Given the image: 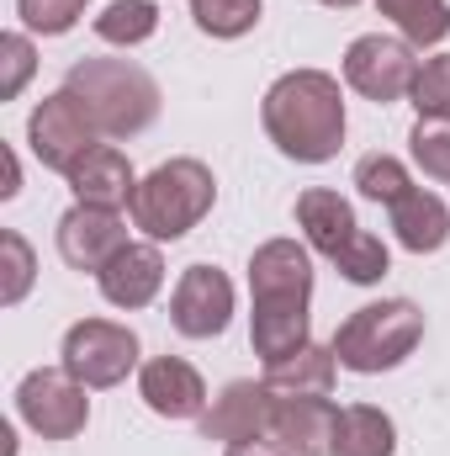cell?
<instances>
[{
    "mask_svg": "<svg viewBox=\"0 0 450 456\" xmlns=\"http://www.w3.org/2000/svg\"><path fill=\"white\" fill-rule=\"evenodd\" d=\"M32 69H37L32 37H27V32H5V37H0V102H16V96L27 91Z\"/></svg>",
    "mask_w": 450,
    "mask_h": 456,
    "instance_id": "30",
    "label": "cell"
},
{
    "mask_svg": "<svg viewBox=\"0 0 450 456\" xmlns=\"http://www.w3.org/2000/svg\"><path fill=\"white\" fill-rule=\"evenodd\" d=\"M0 255H5V276H0V308H16L27 292H32V276H37V255H32V244L16 233V228H5L0 233Z\"/></svg>",
    "mask_w": 450,
    "mask_h": 456,
    "instance_id": "26",
    "label": "cell"
},
{
    "mask_svg": "<svg viewBox=\"0 0 450 456\" xmlns=\"http://www.w3.org/2000/svg\"><path fill=\"white\" fill-rule=\"evenodd\" d=\"M355 191H360L366 202L392 208V202H403V197L414 191V181H408V165H403V159H392V154H366V159L355 165Z\"/></svg>",
    "mask_w": 450,
    "mask_h": 456,
    "instance_id": "25",
    "label": "cell"
},
{
    "mask_svg": "<svg viewBox=\"0 0 450 456\" xmlns=\"http://www.w3.org/2000/svg\"><path fill=\"white\" fill-rule=\"evenodd\" d=\"M387 213H392V233H398V244H403L408 255H435V249H446L450 208L435 197V191L414 186V191H408L403 202H392Z\"/></svg>",
    "mask_w": 450,
    "mask_h": 456,
    "instance_id": "19",
    "label": "cell"
},
{
    "mask_svg": "<svg viewBox=\"0 0 450 456\" xmlns=\"http://www.w3.org/2000/svg\"><path fill=\"white\" fill-rule=\"evenodd\" d=\"M408 102L424 122H450V53H435V59L419 64V80H414Z\"/></svg>",
    "mask_w": 450,
    "mask_h": 456,
    "instance_id": "27",
    "label": "cell"
},
{
    "mask_svg": "<svg viewBox=\"0 0 450 456\" xmlns=\"http://www.w3.org/2000/svg\"><path fill=\"white\" fill-rule=\"evenodd\" d=\"M260 122L286 159L329 165L344 143V91L324 69H292L265 91Z\"/></svg>",
    "mask_w": 450,
    "mask_h": 456,
    "instance_id": "1",
    "label": "cell"
},
{
    "mask_svg": "<svg viewBox=\"0 0 450 456\" xmlns=\"http://www.w3.org/2000/svg\"><path fill=\"white\" fill-rule=\"evenodd\" d=\"M334 425L339 409L329 398L313 393H276L270 409V441L292 456H329L334 452Z\"/></svg>",
    "mask_w": 450,
    "mask_h": 456,
    "instance_id": "14",
    "label": "cell"
},
{
    "mask_svg": "<svg viewBox=\"0 0 450 456\" xmlns=\"http://www.w3.org/2000/svg\"><path fill=\"white\" fill-rule=\"evenodd\" d=\"M419 80V48L387 32H366L344 48V86L376 107H392L414 91Z\"/></svg>",
    "mask_w": 450,
    "mask_h": 456,
    "instance_id": "8",
    "label": "cell"
},
{
    "mask_svg": "<svg viewBox=\"0 0 450 456\" xmlns=\"http://www.w3.org/2000/svg\"><path fill=\"white\" fill-rule=\"evenodd\" d=\"M138 398L159 414V419H202L207 414V382L191 361L181 355H154L138 366Z\"/></svg>",
    "mask_w": 450,
    "mask_h": 456,
    "instance_id": "13",
    "label": "cell"
},
{
    "mask_svg": "<svg viewBox=\"0 0 450 456\" xmlns=\"http://www.w3.org/2000/svg\"><path fill=\"white\" fill-rule=\"evenodd\" d=\"M16 16L27 32H43V37H64L80 27L85 16V0H16Z\"/></svg>",
    "mask_w": 450,
    "mask_h": 456,
    "instance_id": "29",
    "label": "cell"
},
{
    "mask_svg": "<svg viewBox=\"0 0 450 456\" xmlns=\"http://www.w3.org/2000/svg\"><path fill=\"white\" fill-rule=\"evenodd\" d=\"M170 324L186 340H218L233 324V281L218 265H186L170 292Z\"/></svg>",
    "mask_w": 450,
    "mask_h": 456,
    "instance_id": "11",
    "label": "cell"
},
{
    "mask_svg": "<svg viewBox=\"0 0 450 456\" xmlns=\"http://www.w3.org/2000/svg\"><path fill=\"white\" fill-rule=\"evenodd\" d=\"M16 191H21V165H16V154H11V149H5V186H0V197H5V202H11V197H16Z\"/></svg>",
    "mask_w": 450,
    "mask_h": 456,
    "instance_id": "32",
    "label": "cell"
},
{
    "mask_svg": "<svg viewBox=\"0 0 450 456\" xmlns=\"http://www.w3.org/2000/svg\"><path fill=\"white\" fill-rule=\"evenodd\" d=\"M313 297H254L249 314V345L265 366H281L286 355H297L302 345H313V319H308Z\"/></svg>",
    "mask_w": 450,
    "mask_h": 456,
    "instance_id": "15",
    "label": "cell"
},
{
    "mask_svg": "<svg viewBox=\"0 0 450 456\" xmlns=\"http://www.w3.org/2000/svg\"><path fill=\"white\" fill-rule=\"evenodd\" d=\"M249 297H313V249L297 239H265L249 255Z\"/></svg>",
    "mask_w": 450,
    "mask_h": 456,
    "instance_id": "16",
    "label": "cell"
},
{
    "mask_svg": "<svg viewBox=\"0 0 450 456\" xmlns=\"http://www.w3.org/2000/svg\"><path fill=\"white\" fill-rule=\"evenodd\" d=\"M408 149H414V165L430 175V181H446L450 186V122H414L408 133Z\"/></svg>",
    "mask_w": 450,
    "mask_h": 456,
    "instance_id": "28",
    "label": "cell"
},
{
    "mask_svg": "<svg viewBox=\"0 0 450 456\" xmlns=\"http://www.w3.org/2000/svg\"><path fill=\"white\" fill-rule=\"evenodd\" d=\"M64 181H69L75 202H91V208H127L133 202V186H138L133 159L117 143H96Z\"/></svg>",
    "mask_w": 450,
    "mask_h": 456,
    "instance_id": "18",
    "label": "cell"
},
{
    "mask_svg": "<svg viewBox=\"0 0 450 456\" xmlns=\"http://www.w3.org/2000/svg\"><path fill=\"white\" fill-rule=\"evenodd\" d=\"M53 239H59V260L69 271H91V276H101L117 255L133 244L127 224H122V208H91V202H75L59 218Z\"/></svg>",
    "mask_w": 450,
    "mask_h": 456,
    "instance_id": "10",
    "label": "cell"
},
{
    "mask_svg": "<svg viewBox=\"0 0 450 456\" xmlns=\"http://www.w3.org/2000/svg\"><path fill=\"white\" fill-rule=\"evenodd\" d=\"M218 202V181L202 159L181 154V159H165L154 165L138 186H133V202H127V218L133 228H143L154 244H175L186 239L191 228L202 224Z\"/></svg>",
    "mask_w": 450,
    "mask_h": 456,
    "instance_id": "3",
    "label": "cell"
},
{
    "mask_svg": "<svg viewBox=\"0 0 450 456\" xmlns=\"http://www.w3.org/2000/svg\"><path fill=\"white\" fill-rule=\"evenodd\" d=\"M223 456H292V452H281L276 441H238V446H223Z\"/></svg>",
    "mask_w": 450,
    "mask_h": 456,
    "instance_id": "31",
    "label": "cell"
},
{
    "mask_svg": "<svg viewBox=\"0 0 450 456\" xmlns=\"http://www.w3.org/2000/svg\"><path fill=\"white\" fill-rule=\"evenodd\" d=\"M59 366L85 382L91 393L96 387H117L127 382V371L138 366V335L127 324H112V319H80L64 330V345H59Z\"/></svg>",
    "mask_w": 450,
    "mask_h": 456,
    "instance_id": "7",
    "label": "cell"
},
{
    "mask_svg": "<svg viewBox=\"0 0 450 456\" xmlns=\"http://www.w3.org/2000/svg\"><path fill=\"white\" fill-rule=\"evenodd\" d=\"M96 122L85 117V107L69 96V91H53V96H43L32 117H27V143H32V154H37V165L43 170H59V175H69L91 149H96Z\"/></svg>",
    "mask_w": 450,
    "mask_h": 456,
    "instance_id": "9",
    "label": "cell"
},
{
    "mask_svg": "<svg viewBox=\"0 0 450 456\" xmlns=\"http://www.w3.org/2000/svg\"><path fill=\"white\" fill-rule=\"evenodd\" d=\"M398 452V425L376 403H350L339 409L334 425V452L329 456H392Z\"/></svg>",
    "mask_w": 450,
    "mask_h": 456,
    "instance_id": "20",
    "label": "cell"
},
{
    "mask_svg": "<svg viewBox=\"0 0 450 456\" xmlns=\"http://www.w3.org/2000/svg\"><path fill=\"white\" fill-rule=\"evenodd\" d=\"M96 287H101V297L112 308H122V314L149 308L159 297V287H165V255H159V244L154 239L149 244H127L112 265L96 276Z\"/></svg>",
    "mask_w": 450,
    "mask_h": 456,
    "instance_id": "17",
    "label": "cell"
},
{
    "mask_svg": "<svg viewBox=\"0 0 450 456\" xmlns=\"http://www.w3.org/2000/svg\"><path fill=\"white\" fill-rule=\"evenodd\" d=\"M334 371H339L334 345H302V350L286 355L281 366H265V382H270L276 393H313V398H329V393H334Z\"/></svg>",
    "mask_w": 450,
    "mask_h": 456,
    "instance_id": "21",
    "label": "cell"
},
{
    "mask_svg": "<svg viewBox=\"0 0 450 456\" xmlns=\"http://www.w3.org/2000/svg\"><path fill=\"white\" fill-rule=\"evenodd\" d=\"M318 5H334V11H350V5H360V0H318Z\"/></svg>",
    "mask_w": 450,
    "mask_h": 456,
    "instance_id": "33",
    "label": "cell"
},
{
    "mask_svg": "<svg viewBox=\"0 0 450 456\" xmlns=\"http://www.w3.org/2000/svg\"><path fill=\"white\" fill-rule=\"evenodd\" d=\"M91 27H96V37L112 43V48H138V43H149V37L159 32V5H154V0H112Z\"/></svg>",
    "mask_w": 450,
    "mask_h": 456,
    "instance_id": "23",
    "label": "cell"
},
{
    "mask_svg": "<svg viewBox=\"0 0 450 456\" xmlns=\"http://www.w3.org/2000/svg\"><path fill=\"white\" fill-rule=\"evenodd\" d=\"M376 11L414 48H435L450 37V0H376Z\"/></svg>",
    "mask_w": 450,
    "mask_h": 456,
    "instance_id": "22",
    "label": "cell"
},
{
    "mask_svg": "<svg viewBox=\"0 0 450 456\" xmlns=\"http://www.w3.org/2000/svg\"><path fill=\"white\" fill-rule=\"evenodd\" d=\"M297 228H302L308 249H318L324 260H334L339 276L355 281V287H376L392 271L387 244L355 224V208L339 191H329V186H308L297 197Z\"/></svg>",
    "mask_w": 450,
    "mask_h": 456,
    "instance_id": "4",
    "label": "cell"
},
{
    "mask_svg": "<svg viewBox=\"0 0 450 456\" xmlns=\"http://www.w3.org/2000/svg\"><path fill=\"white\" fill-rule=\"evenodd\" d=\"M270 409H276V387L238 377V382H228L223 393L207 403V414L197 419L202 425V441H223V446L270 441Z\"/></svg>",
    "mask_w": 450,
    "mask_h": 456,
    "instance_id": "12",
    "label": "cell"
},
{
    "mask_svg": "<svg viewBox=\"0 0 450 456\" xmlns=\"http://www.w3.org/2000/svg\"><path fill=\"white\" fill-rule=\"evenodd\" d=\"M91 387L75 382L64 366H37L16 382V419L43 441H75L91 425Z\"/></svg>",
    "mask_w": 450,
    "mask_h": 456,
    "instance_id": "6",
    "label": "cell"
},
{
    "mask_svg": "<svg viewBox=\"0 0 450 456\" xmlns=\"http://www.w3.org/2000/svg\"><path fill=\"white\" fill-rule=\"evenodd\" d=\"M260 11H265V0H191V21L218 43H233V37L254 32Z\"/></svg>",
    "mask_w": 450,
    "mask_h": 456,
    "instance_id": "24",
    "label": "cell"
},
{
    "mask_svg": "<svg viewBox=\"0 0 450 456\" xmlns=\"http://www.w3.org/2000/svg\"><path fill=\"white\" fill-rule=\"evenodd\" d=\"M419 340H424V308L408 297H382V303L355 308L334 330V355L344 371L376 377V371L403 366L419 350Z\"/></svg>",
    "mask_w": 450,
    "mask_h": 456,
    "instance_id": "5",
    "label": "cell"
},
{
    "mask_svg": "<svg viewBox=\"0 0 450 456\" xmlns=\"http://www.w3.org/2000/svg\"><path fill=\"white\" fill-rule=\"evenodd\" d=\"M64 91L85 107L101 138H138L159 117V80L133 59H80L69 64Z\"/></svg>",
    "mask_w": 450,
    "mask_h": 456,
    "instance_id": "2",
    "label": "cell"
}]
</instances>
